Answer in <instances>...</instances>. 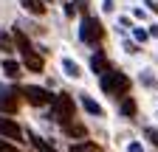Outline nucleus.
Segmentation results:
<instances>
[{
    "label": "nucleus",
    "instance_id": "5701e85b",
    "mask_svg": "<svg viewBox=\"0 0 158 152\" xmlns=\"http://www.w3.org/2000/svg\"><path fill=\"white\" fill-rule=\"evenodd\" d=\"M130 152H144V149H141V144H135V141H133V144H130Z\"/></svg>",
    "mask_w": 158,
    "mask_h": 152
},
{
    "label": "nucleus",
    "instance_id": "dca6fc26",
    "mask_svg": "<svg viewBox=\"0 0 158 152\" xmlns=\"http://www.w3.org/2000/svg\"><path fill=\"white\" fill-rule=\"evenodd\" d=\"M0 51H6V54L14 51V40H11V37H9L3 28H0Z\"/></svg>",
    "mask_w": 158,
    "mask_h": 152
},
{
    "label": "nucleus",
    "instance_id": "b1692460",
    "mask_svg": "<svg viewBox=\"0 0 158 152\" xmlns=\"http://www.w3.org/2000/svg\"><path fill=\"white\" fill-rule=\"evenodd\" d=\"M147 6H150V9H152V11L158 14V3H152V0H147Z\"/></svg>",
    "mask_w": 158,
    "mask_h": 152
},
{
    "label": "nucleus",
    "instance_id": "6ab92c4d",
    "mask_svg": "<svg viewBox=\"0 0 158 152\" xmlns=\"http://www.w3.org/2000/svg\"><path fill=\"white\" fill-rule=\"evenodd\" d=\"M133 37H135V40H138V42H144V40H147V37H150V34H147L144 28H135V31H133Z\"/></svg>",
    "mask_w": 158,
    "mask_h": 152
},
{
    "label": "nucleus",
    "instance_id": "9b49d317",
    "mask_svg": "<svg viewBox=\"0 0 158 152\" xmlns=\"http://www.w3.org/2000/svg\"><path fill=\"white\" fill-rule=\"evenodd\" d=\"M90 68H93V73H99V76H102V73L107 70V59H105V54H93Z\"/></svg>",
    "mask_w": 158,
    "mask_h": 152
},
{
    "label": "nucleus",
    "instance_id": "412c9836",
    "mask_svg": "<svg viewBox=\"0 0 158 152\" xmlns=\"http://www.w3.org/2000/svg\"><path fill=\"white\" fill-rule=\"evenodd\" d=\"M73 6H79V11L85 14V11H88V0H73Z\"/></svg>",
    "mask_w": 158,
    "mask_h": 152
},
{
    "label": "nucleus",
    "instance_id": "6e6552de",
    "mask_svg": "<svg viewBox=\"0 0 158 152\" xmlns=\"http://www.w3.org/2000/svg\"><path fill=\"white\" fill-rule=\"evenodd\" d=\"M62 130H65V135H71V138H85L88 135V130H85V124H79V121H68V124H62Z\"/></svg>",
    "mask_w": 158,
    "mask_h": 152
},
{
    "label": "nucleus",
    "instance_id": "9d476101",
    "mask_svg": "<svg viewBox=\"0 0 158 152\" xmlns=\"http://www.w3.org/2000/svg\"><path fill=\"white\" fill-rule=\"evenodd\" d=\"M11 40H14V45L20 48V51H31V42H28V37L20 31L17 26H14V31H11Z\"/></svg>",
    "mask_w": 158,
    "mask_h": 152
},
{
    "label": "nucleus",
    "instance_id": "1a4fd4ad",
    "mask_svg": "<svg viewBox=\"0 0 158 152\" xmlns=\"http://www.w3.org/2000/svg\"><path fill=\"white\" fill-rule=\"evenodd\" d=\"M20 3H23V9L28 14H37V17L45 14V3H43V0H20Z\"/></svg>",
    "mask_w": 158,
    "mask_h": 152
},
{
    "label": "nucleus",
    "instance_id": "a211bd4d",
    "mask_svg": "<svg viewBox=\"0 0 158 152\" xmlns=\"http://www.w3.org/2000/svg\"><path fill=\"white\" fill-rule=\"evenodd\" d=\"M122 113H124V116H135V102L133 99H124L122 102Z\"/></svg>",
    "mask_w": 158,
    "mask_h": 152
},
{
    "label": "nucleus",
    "instance_id": "2eb2a0df",
    "mask_svg": "<svg viewBox=\"0 0 158 152\" xmlns=\"http://www.w3.org/2000/svg\"><path fill=\"white\" fill-rule=\"evenodd\" d=\"M82 107L90 113V116H102V107H99V104H96L90 96H82Z\"/></svg>",
    "mask_w": 158,
    "mask_h": 152
},
{
    "label": "nucleus",
    "instance_id": "20e7f679",
    "mask_svg": "<svg viewBox=\"0 0 158 152\" xmlns=\"http://www.w3.org/2000/svg\"><path fill=\"white\" fill-rule=\"evenodd\" d=\"M20 93H23L26 102L34 104V107H43V104H51V102H54L51 93H48L45 87H37V85H26V87H20Z\"/></svg>",
    "mask_w": 158,
    "mask_h": 152
},
{
    "label": "nucleus",
    "instance_id": "f3484780",
    "mask_svg": "<svg viewBox=\"0 0 158 152\" xmlns=\"http://www.w3.org/2000/svg\"><path fill=\"white\" fill-rule=\"evenodd\" d=\"M68 152H99V146H93V144H88V141H85V144H76V146H71Z\"/></svg>",
    "mask_w": 158,
    "mask_h": 152
},
{
    "label": "nucleus",
    "instance_id": "ddd939ff",
    "mask_svg": "<svg viewBox=\"0 0 158 152\" xmlns=\"http://www.w3.org/2000/svg\"><path fill=\"white\" fill-rule=\"evenodd\" d=\"M62 68H65V73L71 76V79H79V76H82V70H79V65H76L73 59H68V56L62 59Z\"/></svg>",
    "mask_w": 158,
    "mask_h": 152
},
{
    "label": "nucleus",
    "instance_id": "39448f33",
    "mask_svg": "<svg viewBox=\"0 0 158 152\" xmlns=\"http://www.w3.org/2000/svg\"><path fill=\"white\" fill-rule=\"evenodd\" d=\"M0 135H3L6 141H20V138H23V130H20L11 118H0Z\"/></svg>",
    "mask_w": 158,
    "mask_h": 152
},
{
    "label": "nucleus",
    "instance_id": "aec40b11",
    "mask_svg": "<svg viewBox=\"0 0 158 152\" xmlns=\"http://www.w3.org/2000/svg\"><path fill=\"white\" fill-rule=\"evenodd\" d=\"M147 138H150V141L158 146V130H152V127H150V130H147Z\"/></svg>",
    "mask_w": 158,
    "mask_h": 152
},
{
    "label": "nucleus",
    "instance_id": "7ed1b4c3",
    "mask_svg": "<svg viewBox=\"0 0 158 152\" xmlns=\"http://www.w3.org/2000/svg\"><path fill=\"white\" fill-rule=\"evenodd\" d=\"M54 113H56V121L59 124H68L71 118H73V102H71V96L68 93H59V96H54Z\"/></svg>",
    "mask_w": 158,
    "mask_h": 152
},
{
    "label": "nucleus",
    "instance_id": "4be33fe9",
    "mask_svg": "<svg viewBox=\"0 0 158 152\" xmlns=\"http://www.w3.org/2000/svg\"><path fill=\"white\" fill-rule=\"evenodd\" d=\"M0 152H11V144L9 141H0Z\"/></svg>",
    "mask_w": 158,
    "mask_h": 152
},
{
    "label": "nucleus",
    "instance_id": "f03ea898",
    "mask_svg": "<svg viewBox=\"0 0 158 152\" xmlns=\"http://www.w3.org/2000/svg\"><path fill=\"white\" fill-rule=\"evenodd\" d=\"M79 37H82V42H88V45H99L102 37H105V28H102V23H99L96 17H85Z\"/></svg>",
    "mask_w": 158,
    "mask_h": 152
},
{
    "label": "nucleus",
    "instance_id": "0eeeda50",
    "mask_svg": "<svg viewBox=\"0 0 158 152\" xmlns=\"http://www.w3.org/2000/svg\"><path fill=\"white\" fill-rule=\"evenodd\" d=\"M23 65L28 68V70H34V73H40L45 68V62H43V56H37L34 51H23Z\"/></svg>",
    "mask_w": 158,
    "mask_h": 152
},
{
    "label": "nucleus",
    "instance_id": "f8f14e48",
    "mask_svg": "<svg viewBox=\"0 0 158 152\" xmlns=\"http://www.w3.org/2000/svg\"><path fill=\"white\" fill-rule=\"evenodd\" d=\"M31 141H34V149H37V152H56V149H54L45 138H40L37 132H31Z\"/></svg>",
    "mask_w": 158,
    "mask_h": 152
},
{
    "label": "nucleus",
    "instance_id": "393cba45",
    "mask_svg": "<svg viewBox=\"0 0 158 152\" xmlns=\"http://www.w3.org/2000/svg\"><path fill=\"white\" fill-rule=\"evenodd\" d=\"M147 34H152V37H158V26H152V28H150Z\"/></svg>",
    "mask_w": 158,
    "mask_h": 152
},
{
    "label": "nucleus",
    "instance_id": "423d86ee",
    "mask_svg": "<svg viewBox=\"0 0 158 152\" xmlns=\"http://www.w3.org/2000/svg\"><path fill=\"white\" fill-rule=\"evenodd\" d=\"M17 107H20V102H17V90H14V93H0V113L14 116Z\"/></svg>",
    "mask_w": 158,
    "mask_h": 152
},
{
    "label": "nucleus",
    "instance_id": "f257e3e1",
    "mask_svg": "<svg viewBox=\"0 0 158 152\" xmlns=\"http://www.w3.org/2000/svg\"><path fill=\"white\" fill-rule=\"evenodd\" d=\"M99 87H102L107 96H124L130 90V79L122 70H105L102 79H99Z\"/></svg>",
    "mask_w": 158,
    "mask_h": 152
},
{
    "label": "nucleus",
    "instance_id": "4468645a",
    "mask_svg": "<svg viewBox=\"0 0 158 152\" xmlns=\"http://www.w3.org/2000/svg\"><path fill=\"white\" fill-rule=\"evenodd\" d=\"M3 70H6L9 79H17V76H20V62H14V59H3Z\"/></svg>",
    "mask_w": 158,
    "mask_h": 152
}]
</instances>
